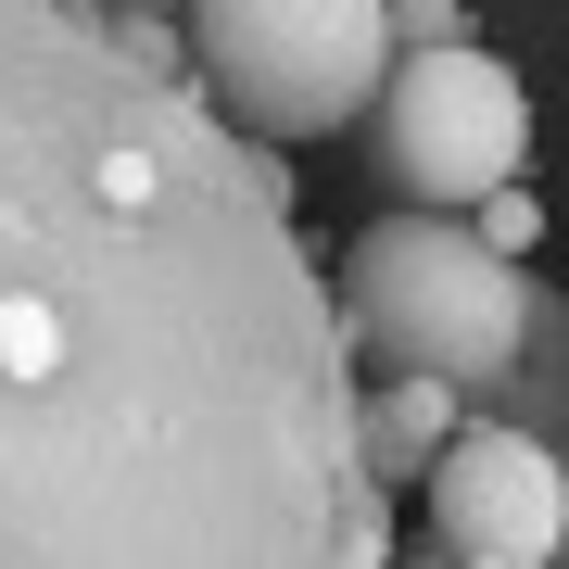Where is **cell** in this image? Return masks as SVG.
I'll use <instances>...</instances> for the list:
<instances>
[{
	"label": "cell",
	"mask_w": 569,
	"mask_h": 569,
	"mask_svg": "<svg viewBox=\"0 0 569 569\" xmlns=\"http://www.w3.org/2000/svg\"><path fill=\"white\" fill-rule=\"evenodd\" d=\"M406 39H468V0H392V51Z\"/></svg>",
	"instance_id": "9c48e42d"
},
{
	"label": "cell",
	"mask_w": 569,
	"mask_h": 569,
	"mask_svg": "<svg viewBox=\"0 0 569 569\" xmlns=\"http://www.w3.org/2000/svg\"><path fill=\"white\" fill-rule=\"evenodd\" d=\"M355 355L190 39L0 0V569H380Z\"/></svg>",
	"instance_id": "6da1fadb"
},
{
	"label": "cell",
	"mask_w": 569,
	"mask_h": 569,
	"mask_svg": "<svg viewBox=\"0 0 569 569\" xmlns=\"http://www.w3.org/2000/svg\"><path fill=\"white\" fill-rule=\"evenodd\" d=\"M114 13H178V0H114Z\"/></svg>",
	"instance_id": "8fae6325"
},
{
	"label": "cell",
	"mask_w": 569,
	"mask_h": 569,
	"mask_svg": "<svg viewBox=\"0 0 569 569\" xmlns=\"http://www.w3.org/2000/svg\"><path fill=\"white\" fill-rule=\"evenodd\" d=\"M557 493H569V430H557ZM557 557H569V531H557Z\"/></svg>",
	"instance_id": "30bf717a"
},
{
	"label": "cell",
	"mask_w": 569,
	"mask_h": 569,
	"mask_svg": "<svg viewBox=\"0 0 569 569\" xmlns=\"http://www.w3.org/2000/svg\"><path fill=\"white\" fill-rule=\"evenodd\" d=\"M367 190L380 203H430V216H468L481 190L519 178L531 152V89L493 63L481 39H406L367 89V114L342 127Z\"/></svg>",
	"instance_id": "277c9868"
},
{
	"label": "cell",
	"mask_w": 569,
	"mask_h": 569,
	"mask_svg": "<svg viewBox=\"0 0 569 569\" xmlns=\"http://www.w3.org/2000/svg\"><path fill=\"white\" fill-rule=\"evenodd\" d=\"M481 418L531 430V443H557V430H569V291H557V279L519 291V355H507V392H493Z\"/></svg>",
	"instance_id": "52a82bcc"
},
{
	"label": "cell",
	"mask_w": 569,
	"mask_h": 569,
	"mask_svg": "<svg viewBox=\"0 0 569 569\" xmlns=\"http://www.w3.org/2000/svg\"><path fill=\"white\" fill-rule=\"evenodd\" d=\"M519 291H531V266H507L468 216L380 203V216L342 241L329 317H342L355 380H380V367H430L456 406H493V392H507V355H519Z\"/></svg>",
	"instance_id": "7a4b0ae2"
},
{
	"label": "cell",
	"mask_w": 569,
	"mask_h": 569,
	"mask_svg": "<svg viewBox=\"0 0 569 569\" xmlns=\"http://www.w3.org/2000/svg\"><path fill=\"white\" fill-rule=\"evenodd\" d=\"M443 430H456V392L430 380V367H380V380H355V468H367L380 493L430 481Z\"/></svg>",
	"instance_id": "8992f818"
},
{
	"label": "cell",
	"mask_w": 569,
	"mask_h": 569,
	"mask_svg": "<svg viewBox=\"0 0 569 569\" xmlns=\"http://www.w3.org/2000/svg\"><path fill=\"white\" fill-rule=\"evenodd\" d=\"M468 228H481V241H507V253H519V241H545V203H531V190L507 178V190H481V203H468Z\"/></svg>",
	"instance_id": "ba28073f"
},
{
	"label": "cell",
	"mask_w": 569,
	"mask_h": 569,
	"mask_svg": "<svg viewBox=\"0 0 569 569\" xmlns=\"http://www.w3.org/2000/svg\"><path fill=\"white\" fill-rule=\"evenodd\" d=\"M190 77L266 152L342 140L392 63V0H190Z\"/></svg>",
	"instance_id": "3957f363"
},
{
	"label": "cell",
	"mask_w": 569,
	"mask_h": 569,
	"mask_svg": "<svg viewBox=\"0 0 569 569\" xmlns=\"http://www.w3.org/2000/svg\"><path fill=\"white\" fill-rule=\"evenodd\" d=\"M569 531V493H557V443H531V430L456 406L443 456H430V545L443 569H545Z\"/></svg>",
	"instance_id": "5b68a950"
}]
</instances>
